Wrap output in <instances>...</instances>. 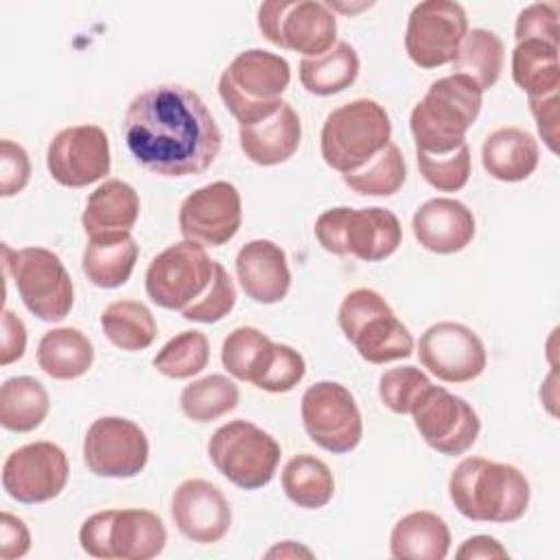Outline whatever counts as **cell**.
<instances>
[{"label": "cell", "mask_w": 560, "mask_h": 560, "mask_svg": "<svg viewBox=\"0 0 560 560\" xmlns=\"http://www.w3.org/2000/svg\"><path fill=\"white\" fill-rule=\"evenodd\" d=\"M448 497L470 521L512 523L527 512L532 490L525 472L516 466L466 457L451 472Z\"/></svg>", "instance_id": "cell-2"}, {"label": "cell", "mask_w": 560, "mask_h": 560, "mask_svg": "<svg viewBox=\"0 0 560 560\" xmlns=\"http://www.w3.org/2000/svg\"><path fill=\"white\" fill-rule=\"evenodd\" d=\"M514 37L516 42L540 39L558 46V4L553 2L527 4L516 18Z\"/></svg>", "instance_id": "cell-44"}, {"label": "cell", "mask_w": 560, "mask_h": 560, "mask_svg": "<svg viewBox=\"0 0 560 560\" xmlns=\"http://www.w3.org/2000/svg\"><path fill=\"white\" fill-rule=\"evenodd\" d=\"M50 398L33 376H11L0 387V424L7 431H35L48 416Z\"/></svg>", "instance_id": "cell-32"}, {"label": "cell", "mask_w": 560, "mask_h": 560, "mask_svg": "<svg viewBox=\"0 0 560 560\" xmlns=\"http://www.w3.org/2000/svg\"><path fill=\"white\" fill-rule=\"evenodd\" d=\"M529 109L547 149L558 153V92L529 96Z\"/></svg>", "instance_id": "cell-46"}, {"label": "cell", "mask_w": 560, "mask_h": 560, "mask_svg": "<svg viewBox=\"0 0 560 560\" xmlns=\"http://www.w3.org/2000/svg\"><path fill=\"white\" fill-rule=\"evenodd\" d=\"M468 33V18L459 2L424 0L418 2L407 20L405 50L409 59L424 68L451 63Z\"/></svg>", "instance_id": "cell-13"}, {"label": "cell", "mask_w": 560, "mask_h": 560, "mask_svg": "<svg viewBox=\"0 0 560 560\" xmlns=\"http://www.w3.org/2000/svg\"><path fill=\"white\" fill-rule=\"evenodd\" d=\"M481 164L499 182H523L538 166V142L521 127H499L483 140Z\"/></svg>", "instance_id": "cell-26"}, {"label": "cell", "mask_w": 560, "mask_h": 560, "mask_svg": "<svg viewBox=\"0 0 560 560\" xmlns=\"http://www.w3.org/2000/svg\"><path fill=\"white\" fill-rule=\"evenodd\" d=\"M83 459L96 477H136L149 462L147 433L129 418H96L83 438Z\"/></svg>", "instance_id": "cell-14"}, {"label": "cell", "mask_w": 560, "mask_h": 560, "mask_svg": "<svg viewBox=\"0 0 560 560\" xmlns=\"http://www.w3.org/2000/svg\"><path fill=\"white\" fill-rule=\"evenodd\" d=\"M302 424L306 435L332 455L350 453L363 435V420L350 389L335 381H319L302 394Z\"/></svg>", "instance_id": "cell-12"}, {"label": "cell", "mask_w": 560, "mask_h": 560, "mask_svg": "<svg viewBox=\"0 0 560 560\" xmlns=\"http://www.w3.org/2000/svg\"><path fill=\"white\" fill-rule=\"evenodd\" d=\"M392 140V120L372 98H354L335 107L322 127L324 162L341 175L352 173L381 153Z\"/></svg>", "instance_id": "cell-5"}, {"label": "cell", "mask_w": 560, "mask_h": 560, "mask_svg": "<svg viewBox=\"0 0 560 560\" xmlns=\"http://www.w3.org/2000/svg\"><path fill=\"white\" fill-rule=\"evenodd\" d=\"M505 46L501 37L488 28H472L462 39L453 63V72L457 77L468 79L479 92L490 90L503 70Z\"/></svg>", "instance_id": "cell-30"}, {"label": "cell", "mask_w": 560, "mask_h": 560, "mask_svg": "<svg viewBox=\"0 0 560 560\" xmlns=\"http://www.w3.org/2000/svg\"><path fill=\"white\" fill-rule=\"evenodd\" d=\"M359 55L348 42H335L330 50L317 57H302L300 83L315 96H330L350 88L359 77Z\"/></svg>", "instance_id": "cell-31"}, {"label": "cell", "mask_w": 560, "mask_h": 560, "mask_svg": "<svg viewBox=\"0 0 560 560\" xmlns=\"http://www.w3.org/2000/svg\"><path fill=\"white\" fill-rule=\"evenodd\" d=\"M214 262L192 241L173 243L149 262L144 273L147 295L162 308L184 311L208 289Z\"/></svg>", "instance_id": "cell-11"}, {"label": "cell", "mask_w": 560, "mask_h": 560, "mask_svg": "<svg viewBox=\"0 0 560 560\" xmlns=\"http://www.w3.org/2000/svg\"><path fill=\"white\" fill-rule=\"evenodd\" d=\"M455 556L459 560H492V558H508V549L492 536H486V534H477V536H470L466 538L459 549L455 551Z\"/></svg>", "instance_id": "cell-49"}, {"label": "cell", "mask_w": 560, "mask_h": 560, "mask_svg": "<svg viewBox=\"0 0 560 560\" xmlns=\"http://www.w3.org/2000/svg\"><path fill=\"white\" fill-rule=\"evenodd\" d=\"M276 341L254 326L234 328L221 343V363L238 381L254 383L262 376Z\"/></svg>", "instance_id": "cell-36"}, {"label": "cell", "mask_w": 560, "mask_h": 560, "mask_svg": "<svg viewBox=\"0 0 560 560\" xmlns=\"http://www.w3.org/2000/svg\"><path fill=\"white\" fill-rule=\"evenodd\" d=\"M122 138L136 162L162 177L199 175L221 149V129L208 105L179 83L136 94L122 118Z\"/></svg>", "instance_id": "cell-1"}, {"label": "cell", "mask_w": 560, "mask_h": 560, "mask_svg": "<svg viewBox=\"0 0 560 560\" xmlns=\"http://www.w3.org/2000/svg\"><path fill=\"white\" fill-rule=\"evenodd\" d=\"M140 214L136 188L122 179H105L85 201L81 223L88 236L131 232Z\"/></svg>", "instance_id": "cell-25"}, {"label": "cell", "mask_w": 560, "mask_h": 560, "mask_svg": "<svg viewBox=\"0 0 560 560\" xmlns=\"http://www.w3.org/2000/svg\"><path fill=\"white\" fill-rule=\"evenodd\" d=\"M256 20L265 39L304 57L324 55L337 39L335 11L317 0H269Z\"/></svg>", "instance_id": "cell-10"}, {"label": "cell", "mask_w": 560, "mask_h": 560, "mask_svg": "<svg viewBox=\"0 0 560 560\" xmlns=\"http://www.w3.org/2000/svg\"><path fill=\"white\" fill-rule=\"evenodd\" d=\"M402 241L398 217L387 208H348L341 228V256H357L365 262L389 258Z\"/></svg>", "instance_id": "cell-23"}, {"label": "cell", "mask_w": 560, "mask_h": 560, "mask_svg": "<svg viewBox=\"0 0 560 560\" xmlns=\"http://www.w3.org/2000/svg\"><path fill=\"white\" fill-rule=\"evenodd\" d=\"M68 475L63 448L42 440L9 453L2 466V488L18 503H44L61 494Z\"/></svg>", "instance_id": "cell-16"}, {"label": "cell", "mask_w": 560, "mask_h": 560, "mask_svg": "<svg viewBox=\"0 0 560 560\" xmlns=\"http://www.w3.org/2000/svg\"><path fill=\"white\" fill-rule=\"evenodd\" d=\"M481 96L483 92L457 74L433 81L409 116L416 151L444 155L464 144L481 112Z\"/></svg>", "instance_id": "cell-3"}, {"label": "cell", "mask_w": 560, "mask_h": 560, "mask_svg": "<svg viewBox=\"0 0 560 560\" xmlns=\"http://www.w3.org/2000/svg\"><path fill=\"white\" fill-rule=\"evenodd\" d=\"M236 276L245 295L258 304H278L291 289L287 254L267 238L249 241L238 249Z\"/></svg>", "instance_id": "cell-22"}, {"label": "cell", "mask_w": 560, "mask_h": 560, "mask_svg": "<svg viewBox=\"0 0 560 560\" xmlns=\"http://www.w3.org/2000/svg\"><path fill=\"white\" fill-rule=\"evenodd\" d=\"M280 479L289 501L304 510H319L335 494V477L328 464L311 453L291 457L284 464Z\"/></svg>", "instance_id": "cell-33"}, {"label": "cell", "mask_w": 560, "mask_h": 560, "mask_svg": "<svg viewBox=\"0 0 560 560\" xmlns=\"http://www.w3.org/2000/svg\"><path fill=\"white\" fill-rule=\"evenodd\" d=\"M267 558H298V556H304V558H313V551L298 545L295 540H282L280 545L271 547L267 553Z\"/></svg>", "instance_id": "cell-50"}, {"label": "cell", "mask_w": 560, "mask_h": 560, "mask_svg": "<svg viewBox=\"0 0 560 560\" xmlns=\"http://www.w3.org/2000/svg\"><path fill=\"white\" fill-rule=\"evenodd\" d=\"M79 542L101 560H151L166 547V527L151 510H103L83 521Z\"/></svg>", "instance_id": "cell-7"}, {"label": "cell", "mask_w": 560, "mask_h": 560, "mask_svg": "<svg viewBox=\"0 0 560 560\" xmlns=\"http://www.w3.org/2000/svg\"><path fill=\"white\" fill-rule=\"evenodd\" d=\"M418 359L444 383H470L486 370L488 354L479 335L459 322L431 324L418 341Z\"/></svg>", "instance_id": "cell-18"}, {"label": "cell", "mask_w": 560, "mask_h": 560, "mask_svg": "<svg viewBox=\"0 0 560 560\" xmlns=\"http://www.w3.org/2000/svg\"><path fill=\"white\" fill-rule=\"evenodd\" d=\"M238 385L223 374H208L192 381L179 394L182 413L192 422H212L236 409Z\"/></svg>", "instance_id": "cell-37"}, {"label": "cell", "mask_w": 560, "mask_h": 560, "mask_svg": "<svg viewBox=\"0 0 560 560\" xmlns=\"http://www.w3.org/2000/svg\"><path fill=\"white\" fill-rule=\"evenodd\" d=\"M431 385L433 383L429 381V376L416 365L392 368L378 378V396L392 413L407 416L413 411V407Z\"/></svg>", "instance_id": "cell-40"}, {"label": "cell", "mask_w": 560, "mask_h": 560, "mask_svg": "<svg viewBox=\"0 0 560 560\" xmlns=\"http://www.w3.org/2000/svg\"><path fill=\"white\" fill-rule=\"evenodd\" d=\"M343 337L368 363L383 365L413 352L409 328L394 315L387 300L374 289L350 291L337 313Z\"/></svg>", "instance_id": "cell-6"}, {"label": "cell", "mask_w": 560, "mask_h": 560, "mask_svg": "<svg viewBox=\"0 0 560 560\" xmlns=\"http://www.w3.org/2000/svg\"><path fill=\"white\" fill-rule=\"evenodd\" d=\"M105 337L125 352H138L153 343L158 326L151 308L138 300H116L101 313Z\"/></svg>", "instance_id": "cell-35"}, {"label": "cell", "mask_w": 560, "mask_h": 560, "mask_svg": "<svg viewBox=\"0 0 560 560\" xmlns=\"http://www.w3.org/2000/svg\"><path fill=\"white\" fill-rule=\"evenodd\" d=\"M302 140L298 112L284 101L271 116L238 127V144L247 160L258 166H276L293 158Z\"/></svg>", "instance_id": "cell-24"}, {"label": "cell", "mask_w": 560, "mask_h": 560, "mask_svg": "<svg viewBox=\"0 0 560 560\" xmlns=\"http://www.w3.org/2000/svg\"><path fill=\"white\" fill-rule=\"evenodd\" d=\"M420 175L427 184L442 192H457L468 184L470 177V149L468 144H459L455 151L444 155H429L416 151Z\"/></svg>", "instance_id": "cell-41"}, {"label": "cell", "mask_w": 560, "mask_h": 560, "mask_svg": "<svg viewBox=\"0 0 560 560\" xmlns=\"http://www.w3.org/2000/svg\"><path fill=\"white\" fill-rule=\"evenodd\" d=\"M420 438L442 455H464L479 438L481 420L470 402L431 385L411 411Z\"/></svg>", "instance_id": "cell-15"}, {"label": "cell", "mask_w": 560, "mask_h": 560, "mask_svg": "<svg viewBox=\"0 0 560 560\" xmlns=\"http://www.w3.org/2000/svg\"><path fill=\"white\" fill-rule=\"evenodd\" d=\"M46 168L66 188H83L109 175V138L98 125H72L55 133L46 151Z\"/></svg>", "instance_id": "cell-19"}, {"label": "cell", "mask_w": 560, "mask_h": 560, "mask_svg": "<svg viewBox=\"0 0 560 560\" xmlns=\"http://www.w3.org/2000/svg\"><path fill=\"white\" fill-rule=\"evenodd\" d=\"M94 363V346L79 330L70 326L44 332L37 346V365L44 374L57 381H72L83 376Z\"/></svg>", "instance_id": "cell-29"}, {"label": "cell", "mask_w": 560, "mask_h": 560, "mask_svg": "<svg viewBox=\"0 0 560 560\" xmlns=\"http://www.w3.org/2000/svg\"><path fill=\"white\" fill-rule=\"evenodd\" d=\"M243 221L241 192L230 182H210L190 192L177 214L184 241L201 247H221L232 241Z\"/></svg>", "instance_id": "cell-17"}, {"label": "cell", "mask_w": 560, "mask_h": 560, "mask_svg": "<svg viewBox=\"0 0 560 560\" xmlns=\"http://www.w3.org/2000/svg\"><path fill=\"white\" fill-rule=\"evenodd\" d=\"M291 66L284 57L249 48L238 52L219 77V96L238 125H254L271 116L284 101Z\"/></svg>", "instance_id": "cell-4"}, {"label": "cell", "mask_w": 560, "mask_h": 560, "mask_svg": "<svg viewBox=\"0 0 560 560\" xmlns=\"http://www.w3.org/2000/svg\"><path fill=\"white\" fill-rule=\"evenodd\" d=\"M171 516L179 534L199 545L219 542L232 525V508L225 494L206 479H186L175 488Z\"/></svg>", "instance_id": "cell-20"}, {"label": "cell", "mask_w": 560, "mask_h": 560, "mask_svg": "<svg viewBox=\"0 0 560 560\" xmlns=\"http://www.w3.org/2000/svg\"><path fill=\"white\" fill-rule=\"evenodd\" d=\"M451 549V529L442 516L416 510L398 518L389 536V553L396 560H444Z\"/></svg>", "instance_id": "cell-27"}, {"label": "cell", "mask_w": 560, "mask_h": 560, "mask_svg": "<svg viewBox=\"0 0 560 560\" xmlns=\"http://www.w3.org/2000/svg\"><path fill=\"white\" fill-rule=\"evenodd\" d=\"M210 359V343L201 330H182L171 337L153 357V368L168 378H190Z\"/></svg>", "instance_id": "cell-39"}, {"label": "cell", "mask_w": 560, "mask_h": 560, "mask_svg": "<svg viewBox=\"0 0 560 560\" xmlns=\"http://www.w3.org/2000/svg\"><path fill=\"white\" fill-rule=\"evenodd\" d=\"M512 79L527 92V96H542L558 92L560 88V66H558V46L525 39L516 42L512 50Z\"/></svg>", "instance_id": "cell-34"}, {"label": "cell", "mask_w": 560, "mask_h": 560, "mask_svg": "<svg viewBox=\"0 0 560 560\" xmlns=\"http://www.w3.org/2000/svg\"><path fill=\"white\" fill-rule=\"evenodd\" d=\"M138 260V243L131 232L90 236L81 269L88 280L98 289H116L122 287L136 267Z\"/></svg>", "instance_id": "cell-28"}, {"label": "cell", "mask_w": 560, "mask_h": 560, "mask_svg": "<svg viewBox=\"0 0 560 560\" xmlns=\"http://www.w3.org/2000/svg\"><path fill=\"white\" fill-rule=\"evenodd\" d=\"M411 230L427 252L455 254L475 238V214L457 199L435 197L413 212Z\"/></svg>", "instance_id": "cell-21"}, {"label": "cell", "mask_w": 560, "mask_h": 560, "mask_svg": "<svg viewBox=\"0 0 560 560\" xmlns=\"http://www.w3.org/2000/svg\"><path fill=\"white\" fill-rule=\"evenodd\" d=\"M280 455L282 448L276 438L247 420L221 424L208 442V457L214 468L243 490L267 486L278 470Z\"/></svg>", "instance_id": "cell-9"}, {"label": "cell", "mask_w": 560, "mask_h": 560, "mask_svg": "<svg viewBox=\"0 0 560 560\" xmlns=\"http://www.w3.org/2000/svg\"><path fill=\"white\" fill-rule=\"evenodd\" d=\"M31 549V532L22 518L11 512L0 514V558L15 560Z\"/></svg>", "instance_id": "cell-47"}, {"label": "cell", "mask_w": 560, "mask_h": 560, "mask_svg": "<svg viewBox=\"0 0 560 560\" xmlns=\"http://www.w3.org/2000/svg\"><path fill=\"white\" fill-rule=\"evenodd\" d=\"M2 262L20 300L37 319L61 322L74 304V284L61 258L46 247L11 249L2 243Z\"/></svg>", "instance_id": "cell-8"}, {"label": "cell", "mask_w": 560, "mask_h": 560, "mask_svg": "<svg viewBox=\"0 0 560 560\" xmlns=\"http://www.w3.org/2000/svg\"><path fill=\"white\" fill-rule=\"evenodd\" d=\"M26 350V326L11 311H2V337H0V365H11L22 359Z\"/></svg>", "instance_id": "cell-48"}, {"label": "cell", "mask_w": 560, "mask_h": 560, "mask_svg": "<svg viewBox=\"0 0 560 560\" xmlns=\"http://www.w3.org/2000/svg\"><path fill=\"white\" fill-rule=\"evenodd\" d=\"M236 304V287L221 262H214V273L208 289L182 311V317L199 324H214L223 319Z\"/></svg>", "instance_id": "cell-42"}, {"label": "cell", "mask_w": 560, "mask_h": 560, "mask_svg": "<svg viewBox=\"0 0 560 560\" xmlns=\"http://www.w3.org/2000/svg\"><path fill=\"white\" fill-rule=\"evenodd\" d=\"M304 374H306L304 357L287 343H276L269 365L265 368L262 376L256 381V387L269 394H284V392H291L304 378Z\"/></svg>", "instance_id": "cell-43"}, {"label": "cell", "mask_w": 560, "mask_h": 560, "mask_svg": "<svg viewBox=\"0 0 560 560\" xmlns=\"http://www.w3.org/2000/svg\"><path fill=\"white\" fill-rule=\"evenodd\" d=\"M341 177H343V184L357 195L389 197L402 188L407 179V164L400 153V147L389 142L368 164Z\"/></svg>", "instance_id": "cell-38"}, {"label": "cell", "mask_w": 560, "mask_h": 560, "mask_svg": "<svg viewBox=\"0 0 560 560\" xmlns=\"http://www.w3.org/2000/svg\"><path fill=\"white\" fill-rule=\"evenodd\" d=\"M31 179V158L26 149L9 138L0 142V195L13 197L26 188Z\"/></svg>", "instance_id": "cell-45"}]
</instances>
